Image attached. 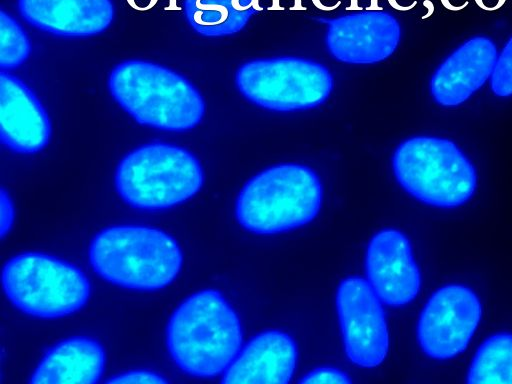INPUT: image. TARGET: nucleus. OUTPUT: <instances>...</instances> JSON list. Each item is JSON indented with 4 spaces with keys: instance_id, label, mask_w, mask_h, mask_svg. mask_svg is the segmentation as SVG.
<instances>
[{
    "instance_id": "1",
    "label": "nucleus",
    "mask_w": 512,
    "mask_h": 384,
    "mask_svg": "<svg viewBox=\"0 0 512 384\" xmlns=\"http://www.w3.org/2000/svg\"><path fill=\"white\" fill-rule=\"evenodd\" d=\"M167 348L185 373L209 378L224 372L242 344L239 319L213 289L198 291L173 311L166 330Z\"/></svg>"
},
{
    "instance_id": "2",
    "label": "nucleus",
    "mask_w": 512,
    "mask_h": 384,
    "mask_svg": "<svg viewBox=\"0 0 512 384\" xmlns=\"http://www.w3.org/2000/svg\"><path fill=\"white\" fill-rule=\"evenodd\" d=\"M93 270L106 281L133 290L154 291L179 274L183 255L170 235L138 226H112L100 231L89 246Z\"/></svg>"
},
{
    "instance_id": "3",
    "label": "nucleus",
    "mask_w": 512,
    "mask_h": 384,
    "mask_svg": "<svg viewBox=\"0 0 512 384\" xmlns=\"http://www.w3.org/2000/svg\"><path fill=\"white\" fill-rule=\"evenodd\" d=\"M113 98L139 124L168 131L196 126L205 112L198 90L184 77L155 63L129 60L110 73Z\"/></svg>"
},
{
    "instance_id": "4",
    "label": "nucleus",
    "mask_w": 512,
    "mask_h": 384,
    "mask_svg": "<svg viewBox=\"0 0 512 384\" xmlns=\"http://www.w3.org/2000/svg\"><path fill=\"white\" fill-rule=\"evenodd\" d=\"M322 186L309 167L286 163L251 178L236 202V217L257 234L287 231L310 222L319 212Z\"/></svg>"
},
{
    "instance_id": "5",
    "label": "nucleus",
    "mask_w": 512,
    "mask_h": 384,
    "mask_svg": "<svg viewBox=\"0 0 512 384\" xmlns=\"http://www.w3.org/2000/svg\"><path fill=\"white\" fill-rule=\"evenodd\" d=\"M199 161L187 150L165 143L141 146L127 154L115 173V186L129 205L165 209L194 196L203 184Z\"/></svg>"
},
{
    "instance_id": "6",
    "label": "nucleus",
    "mask_w": 512,
    "mask_h": 384,
    "mask_svg": "<svg viewBox=\"0 0 512 384\" xmlns=\"http://www.w3.org/2000/svg\"><path fill=\"white\" fill-rule=\"evenodd\" d=\"M398 183L416 199L437 207H455L474 194V166L451 140L416 136L403 141L392 157Z\"/></svg>"
},
{
    "instance_id": "7",
    "label": "nucleus",
    "mask_w": 512,
    "mask_h": 384,
    "mask_svg": "<svg viewBox=\"0 0 512 384\" xmlns=\"http://www.w3.org/2000/svg\"><path fill=\"white\" fill-rule=\"evenodd\" d=\"M2 287L10 302L38 318H60L81 309L90 283L74 265L50 255L26 252L3 266Z\"/></svg>"
},
{
    "instance_id": "8",
    "label": "nucleus",
    "mask_w": 512,
    "mask_h": 384,
    "mask_svg": "<svg viewBox=\"0 0 512 384\" xmlns=\"http://www.w3.org/2000/svg\"><path fill=\"white\" fill-rule=\"evenodd\" d=\"M235 82L250 102L282 112L317 107L333 89V77L325 66L291 56L246 62L237 70Z\"/></svg>"
},
{
    "instance_id": "9",
    "label": "nucleus",
    "mask_w": 512,
    "mask_h": 384,
    "mask_svg": "<svg viewBox=\"0 0 512 384\" xmlns=\"http://www.w3.org/2000/svg\"><path fill=\"white\" fill-rule=\"evenodd\" d=\"M336 306L349 359L365 368L381 364L388 352V329L380 299L368 281L344 279L337 290Z\"/></svg>"
},
{
    "instance_id": "10",
    "label": "nucleus",
    "mask_w": 512,
    "mask_h": 384,
    "mask_svg": "<svg viewBox=\"0 0 512 384\" xmlns=\"http://www.w3.org/2000/svg\"><path fill=\"white\" fill-rule=\"evenodd\" d=\"M480 318V302L469 288L444 286L430 297L420 315L419 343L430 357H454L467 347Z\"/></svg>"
},
{
    "instance_id": "11",
    "label": "nucleus",
    "mask_w": 512,
    "mask_h": 384,
    "mask_svg": "<svg viewBox=\"0 0 512 384\" xmlns=\"http://www.w3.org/2000/svg\"><path fill=\"white\" fill-rule=\"evenodd\" d=\"M400 38V25L392 15L372 11L329 21L325 43L340 62L373 64L391 56Z\"/></svg>"
},
{
    "instance_id": "12",
    "label": "nucleus",
    "mask_w": 512,
    "mask_h": 384,
    "mask_svg": "<svg viewBox=\"0 0 512 384\" xmlns=\"http://www.w3.org/2000/svg\"><path fill=\"white\" fill-rule=\"evenodd\" d=\"M368 283L384 303L399 307L412 301L420 289V272L405 235L394 229L379 231L366 253Z\"/></svg>"
},
{
    "instance_id": "13",
    "label": "nucleus",
    "mask_w": 512,
    "mask_h": 384,
    "mask_svg": "<svg viewBox=\"0 0 512 384\" xmlns=\"http://www.w3.org/2000/svg\"><path fill=\"white\" fill-rule=\"evenodd\" d=\"M498 51L486 36L468 39L436 69L430 80V93L441 106H457L465 102L491 77Z\"/></svg>"
},
{
    "instance_id": "14",
    "label": "nucleus",
    "mask_w": 512,
    "mask_h": 384,
    "mask_svg": "<svg viewBox=\"0 0 512 384\" xmlns=\"http://www.w3.org/2000/svg\"><path fill=\"white\" fill-rule=\"evenodd\" d=\"M0 137L18 153H35L50 140L49 118L33 92L17 77L0 73Z\"/></svg>"
},
{
    "instance_id": "15",
    "label": "nucleus",
    "mask_w": 512,
    "mask_h": 384,
    "mask_svg": "<svg viewBox=\"0 0 512 384\" xmlns=\"http://www.w3.org/2000/svg\"><path fill=\"white\" fill-rule=\"evenodd\" d=\"M297 360L289 335L270 330L255 336L224 371L223 384H286Z\"/></svg>"
},
{
    "instance_id": "16",
    "label": "nucleus",
    "mask_w": 512,
    "mask_h": 384,
    "mask_svg": "<svg viewBox=\"0 0 512 384\" xmlns=\"http://www.w3.org/2000/svg\"><path fill=\"white\" fill-rule=\"evenodd\" d=\"M18 10L30 25L65 37L99 34L114 18L111 0H18Z\"/></svg>"
},
{
    "instance_id": "17",
    "label": "nucleus",
    "mask_w": 512,
    "mask_h": 384,
    "mask_svg": "<svg viewBox=\"0 0 512 384\" xmlns=\"http://www.w3.org/2000/svg\"><path fill=\"white\" fill-rule=\"evenodd\" d=\"M105 367V352L88 337H71L54 345L30 376L31 384H94Z\"/></svg>"
},
{
    "instance_id": "18",
    "label": "nucleus",
    "mask_w": 512,
    "mask_h": 384,
    "mask_svg": "<svg viewBox=\"0 0 512 384\" xmlns=\"http://www.w3.org/2000/svg\"><path fill=\"white\" fill-rule=\"evenodd\" d=\"M183 7L190 26L210 37L237 33L262 9L257 0H184Z\"/></svg>"
},
{
    "instance_id": "19",
    "label": "nucleus",
    "mask_w": 512,
    "mask_h": 384,
    "mask_svg": "<svg viewBox=\"0 0 512 384\" xmlns=\"http://www.w3.org/2000/svg\"><path fill=\"white\" fill-rule=\"evenodd\" d=\"M469 384H512V334L498 333L477 350L468 372Z\"/></svg>"
},
{
    "instance_id": "20",
    "label": "nucleus",
    "mask_w": 512,
    "mask_h": 384,
    "mask_svg": "<svg viewBox=\"0 0 512 384\" xmlns=\"http://www.w3.org/2000/svg\"><path fill=\"white\" fill-rule=\"evenodd\" d=\"M0 66L12 69L22 64L30 53V42L17 21L3 9L0 11Z\"/></svg>"
},
{
    "instance_id": "21",
    "label": "nucleus",
    "mask_w": 512,
    "mask_h": 384,
    "mask_svg": "<svg viewBox=\"0 0 512 384\" xmlns=\"http://www.w3.org/2000/svg\"><path fill=\"white\" fill-rule=\"evenodd\" d=\"M490 86L496 96L509 97L512 95V36L497 57L490 77Z\"/></svg>"
},
{
    "instance_id": "22",
    "label": "nucleus",
    "mask_w": 512,
    "mask_h": 384,
    "mask_svg": "<svg viewBox=\"0 0 512 384\" xmlns=\"http://www.w3.org/2000/svg\"><path fill=\"white\" fill-rule=\"evenodd\" d=\"M302 384H349L351 380L340 370L335 368H318L306 374L301 380Z\"/></svg>"
},
{
    "instance_id": "23",
    "label": "nucleus",
    "mask_w": 512,
    "mask_h": 384,
    "mask_svg": "<svg viewBox=\"0 0 512 384\" xmlns=\"http://www.w3.org/2000/svg\"><path fill=\"white\" fill-rule=\"evenodd\" d=\"M108 384H166L167 381L157 373L146 370H132L114 376Z\"/></svg>"
},
{
    "instance_id": "24",
    "label": "nucleus",
    "mask_w": 512,
    "mask_h": 384,
    "mask_svg": "<svg viewBox=\"0 0 512 384\" xmlns=\"http://www.w3.org/2000/svg\"><path fill=\"white\" fill-rule=\"evenodd\" d=\"M15 219V209L9 194L0 192V237L4 238L11 230Z\"/></svg>"
}]
</instances>
